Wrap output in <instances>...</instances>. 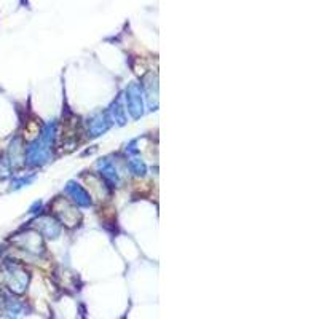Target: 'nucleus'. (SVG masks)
<instances>
[]
</instances>
